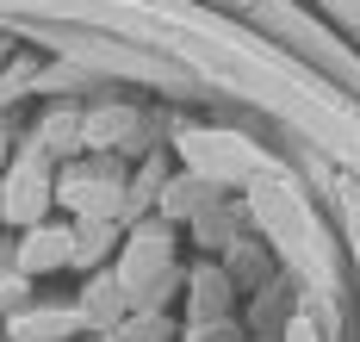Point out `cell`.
Here are the masks:
<instances>
[{"instance_id": "obj_5", "label": "cell", "mask_w": 360, "mask_h": 342, "mask_svg": "<svg viewBox=\"0 0 360 342\" xmlns=\"http://www.w3.org/2000/svg\"><path fill=\"white\" fill-rule=\"evenodd\" d=\"M162 262H168V230H149V236L131 243V255H124V267H118V280H124L131 293H143L149 280L162 274Z\"/></svg>"}, {"instance_id": "obj_3", "label": "cell", "mask_w": 360, "mask_h": 342, "mask_svg": "<svg viewBox=\"0 0 360 342\" xmlns=\"http://www.w3.org/2000/svg\"><path fill=\"white\" fill-rule=\"evenodd\" d=\"M63 205H75L81 218H112L118 212V175H69L56 187Z\"/></svg>"}, {"instance_id": "obj_7", "label": "cell", "mask_w": 360, "mask_h": 342, "mask_svg": "<svg viewBox=\"0 0 360 342\" xmlns=\"http://www.w3.org/2000/svg\"><path fill=\"white\" fill-rule=\"evenodd\" d=\"M81 236H75V262H100L106 255V243H112V218H81Z\"/></svg>"}, {"instance_id": "obj_1", "label": "cell", "mask_w": 360, "mask_h": 342, "mask_svg": "<svg viewBox=\"0 0 360 342\" xmlns=\"http://www.w3.org/2000/svg\"><path fill=\"white\" fill-rule=\"evenodd\" d=\"M50 199H56V181H50V168H44V150H25L6 168V181H0V218L32 230V224H44Z\"/></svg>"}, {"instance_id": "obj_6", "label": "cell", "mask_w": 360, "mask_h": 342, "mask_svg": "<svg viewBox=\"0 0 360 342\" xmlns=\"http://www.w3.org/2000/svg\"><path fill=\"white\" fill-rule=\"evenodd\" d=\"M124 293H131L124 280L100 274V280L87 286V299H81V317H87V324H106V317H118V311H124Z\"/></svg>"}, {"instance_id": "obj_4", "label": "cell", "mask_w": 360, "mask_h": 342, "mask_svg": "<svg viewBox=\"0 0 360 342\" xmlns=\"http://www.w3.org/2000/svg\"><path fill=\"white\" fill-rule=\"evenodd\" d=\"M180 150L193 156L205 175H217V181H236L243 168H255V156L236 144V137H180Z\"/></svg>"}, {"instance_id": "obj_2", "label": "cell", "mask_w": 360, "mask_h": 342, "mask_svg": "<svg viewBox=\"0 0 360 342\" xmlns=\"http://www.w3.org/2000/svg\"><path fill=\"white\" fill-rule=\"evenodd\" d=\"M75 262V224H32L25 230V243H19V255L13 267L32 280V274H63Z\"/></svg>"}]
</instances>
